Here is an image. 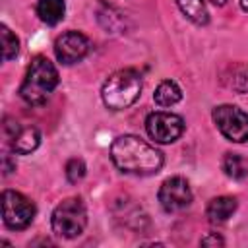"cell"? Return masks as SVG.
<instances>
[{
	"mask_svg": "<svg viewBox=\"0 0 248 248\" xmlns=\"http://www.w3.org/2000/svg\"><path fill=\"white\" fill-rule=\"evenodd\" d=\"M110 159L116 169L128 174H153L163 167V153L138 136H118L110 145Z\"/></svg>",
	"mask_w": 248,
	"mask_h": 248,
	"instance_id": "obj_1",
	"label": "cell"
},
{
	"mask_svg": "<svg viewBox=\"0 0 248 248\" xmlns=\"http://www.w3.org/2000/svg\"><path fill=\"white\" fill-rule=\"evenodd\" d=\"M58 85V70L46 56H35L19 87V97L27 105H45Z\"/></svg>",
	"mask_w": 248,
	"mask_h": 248,
	"instance_id": "obj_2",
	"label": "cell"
},
{
	"mask_svg": "<svg viewBox=\"0 0 248 248\" xmlns=\"http://www.w3.org/2000/svg\"><path fill=\"white\" fill-rule=\"evenodd\" d=\"M141 93V76L132 70H118L107 78L101 89V97L107 108L110 110H124L136 103Z\"/></svg>",
	"mask_w": 248,
	"mask_h": 248,
	"instance_id": "obj_3",
	"label": "cell"
},
{
	"mask_svg": "<svg viewBox=\"0 0 248 248\" xmlns=\"http://www.w3.org/2000/svg\"><path fill=\"white\" fill-rule=\"evenodd\" d=\"M87 225V209L81 198H68L52 211V231L62 238H76Z\"/></svg>",
	"mask_w": 248,
	"mask_h": 248,
	"instance_id": "obj_4",
	"label": "cell"
},
{
	"mask_svg": "<svg viewBox=\"0 0 248 248\" xmlns=\"http://www.w3.org/2000/svg\"><path fill=\"white\" fill-rule=\"evenodd\" d=\"M35 217V203L16 190L2 192V221L8 229L21 231L31 225Z\"/></svg>",
	"mask_w": 248,
	"mask_h": 248,
	"instance_id": "obj_5",
	"label": "cell"
},
{
	"mask_svg": "<svg viewBox=\"0 0 248 248\" xmlns=\"http://www.w3.org/2000/svg\"><path fill=\"white\" fill-rule=\"evenodd\" d=\"M219 132L234 143L248 141V112L234 105H219L211 112Z\"/></svg>",
	"mask_w": 248,
	"mask_h": 248,
	"instance_id": "obj_6",
	"label": "cell"
},
{
	"mask_svg": "<svg viewBox=\"0 0 248 248\" xmlns=\"http://www.w3.org/2000/svg\"><path fill=\"white\" fill-rule=\"evenodd\" d=\"M186 124L182 120V116L172 114V112H151L145 118V130L149 134L151 140H155L157 143H172L176 141L182 132H184Z\"/></svg>",
	"mask_w": 248,
	"mask_h": 248,
	"instance_id": "obj_7",
	"label": "cell"
},
{
	"mask_svg": "<svg viewBox=\"0 0 248 248\" xmlns=\"http://www.w3.org/2000/svg\"><path fill=\"white\" fill-rule=\"evenodd\" d=\"M159 203L167 213H176L192 203V190L186 178L170 176L159 188Z\"/></svg>",
	"mask_w": 248,
	"mask_h": 248,
	"instance_id": "obj_8",
	"label": "cell"
},
{
	"mask_svg": "<svg viewBox=\"0 0 248 248\" xmlns=\"http://www.w3.org/2000/svg\"><path fill=\"white\" fill-rule=\"evenodd\" d=\"M4 136H6L12 151L17 155H27V153L35 151L41 143V134L35 126H31V124L21 126L19 122H16L12 118L4 120Z\"/></svg>",
	"mask_w": 248,
	"mask_h": 248,
	"instance_id": "obj_9",
	"label": "cell"
},
{
	"mask_svg": "<svg viewBox=\"0 0 248 248\" xmlns=\"http://www.w3.org/2000/svg\"><path fill=\"white\" fill-rule=\"evenodd\" d=\"M89 52V39L79 31H66L54 43V54L62 64H74Z\"/></svg>",
	"mask_w": 248,
	"mask_h": 248,
	"instance_id": "obj_10",
	"label": "cell"
},
{
	"mask_svg": "<svg viewBox=\"0 0 248 248\" xmlns=\"http://www.w3.org/2000/svg\"><path fill=\"white\" fill-rule=\"evenodd\" d=\"M236 198L232 196H219V198H213L209 203H207V217L211 223H225L229 217H232V213L236 211Z\"/></svg>",
	"mask_w": 248,
	"mask_h": 248,
	"instance_id": "obj_11",
	"label": "cell"
},
{
	"mask_svg": "<svg viewBox=\"0 0 248 248\" xmlns=\"http://www.w3.org/2000/svg\"><path fill=\"white\" fill-rule=\"evenodd\" d=\"M66 12L64 0H39L37 2V16L46 25H56Z\"/></svg>",
	"mask_w": 248,
	"mask_h": 248,
	"instance_id": "obj_12",
	"label": "cell"
},
{
	"mask_svg": "<svg viewBox=\"0 0 248 248\" xmlns=\"http://www.w3.org/2000/svg\"><path fill=\"white\" fill-rule=\"evenodd\" d=\"M153 99H155V103L159 107H172L182 99V91H180L176 81L165 79V81H161L157 85V89L153 93Z\"/></svg>",
	"mask_w": 248,
	"mask_h": 248,
	"instance_id": "obj_13",
	"label": "cell"
},
{
	"mask_svg": "<svg viewBox=\"0 0 248 248\" xmlns=\"http://www.w3.org/2000/svg\"><path fill=\"white\" fill-rule=\"evenodd\" d=\"M174 2L180 8V12L196 25H205L209 21V14L203 0H174Z\"/></svg>",
	"mask_w": 248,
	"mask_h": 248,
	"instance_id": "obj_14",
	"label": "cell"
},
{
	"mask_svg": "<svg viewBox=\"0 0 248 248\" xmlns=\"http://www.w3.org/2000/svg\"><path fill=\"white\" fill-rule=\"evenodd\" d=\"M223 170L232 180H242L248 176V161L238 153H225L223 157Z\"/></svg>",
	"mask_w": 248,
	"mask_h": 248,
	"instance_id": "obj_15",
	"label": "cell"
},
{
	"mask_svg": "<svg viewBox=\"0 0 248 248\" xmlns=\"http://www.w3.org/2000/svg\"><path fill=\"white\" fill-rule=\"evenodd\" d=\"M0 29H2V56L4 60H12L19 52V41L6 25H2Z\"/></svg>",
	"mask_w": 248,
	"mask_h": 248,
	"instance_id": "obj_16",
	"label": "cell"
},
{
	"mask_svg": "<svg viewBox=\"0 0 248 248\" xmlns=\"http://www.w3.org/2000/svg\"><path fill=\"white\" fill-rule=\"evenodd\" d=\"M83 176H85V163H83V159H79V157L70 159V161L66 163V178H68L72 184H76V182H79Z\"/></svg>",
	"mask_w": 248,
	"mask_h": 248,
	"instance_id": "obj_17",
	"label": "cell"
},
{
	"mask_svg": "<svg viewBox=\"0 0 248 248\" xmlns=\"http://www.w3.org/2000/svg\"><path fill=\"white\" fill-rule=\"evenodd\" d=\"M200 244H202V246H217V244L221 246V244H225V242H223V238H221L217 232H209L207 236H203V238L200 240Z\"/></svg>",
	"mask_w": 248,
	"mask_h": 248,
	"instance_id": "obj_18",
	"label": "cell"
},
{
	"mask_svg": "<svg viewBox=\"0 0 248 248\" xmlns=\"http://www.w3.org/2000/svg\"><path fill=\"white\" fill-rule=\"evenodd\" d=\"M2 161H4V176H8L12 170H16V163H14V165L10 163V155H4Z\"/></svg>",
	"mask_w": 248,
	"mask_h": 248,
	"instance_id": "obj_19",
	"label": "cell"
},
{
	"mask_svg": "<svg viewBox=\"0 0 248 248\" xmlns=\"http://www.w3.org/2000/svg\"><path fill=\"white\" fill-rule=\"evenodd\" d=\"M240 8H242L244 12H248V0H240Z\"/></svg>",
	"mask_w": 248,
	"mask_h": 248,
	"instance_id": "obj_20",
	"label": "cell"
},
{
	"mask_svg": "<svg viewBox=\"0 0 248 248\" xmlns=\"http://www.w3.org/2000/svg\"><path fill=\"white\" fill-rule=\"evenodd\" d=\"M211 2H213L215 6H225V2H227V0H211Z\"/></svg>",
	"mask_w": 248,
	"mask_h": 248,
	"instance_id": "obj_21",
	"label": "cell"
}]
</instances>
